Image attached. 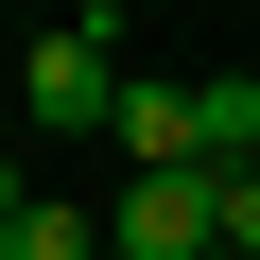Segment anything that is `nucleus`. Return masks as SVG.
<instances>
[{
  "instance_id": "obj_1",
  "label": "nucleus",
  "mask_w": 260,
  "mask_h": 260,
  "mask_svg": "<svg viewBox=\"0 0 260 260\" xmlns=\"http://www.w3.org/2000/svg\"><path fill=\"white\" fill-rule=\"evenodd\" d=\"M18 121H52V139H104V121H121V35H104V18H52V35L18 52Z\"/></svg>"
},
{
  "instance_id": "obj_2",
  "label": "nucleus",
  "mask_w": 260,
  "mask_h": 260,
  "mask_svg": "<svg viewBox=\"0 0 260 260\" xmlns=\"http://www.w3.org/2000/svg\"><path fill=\"white\" fill-rule=\"evenodd\" d=\"M104 243H121V260H208V243H225V174H121Z\"/></svg>"
},
{
  "instance_id": "obj_3",
  "label": "nucleus",
  "mask_w": 260,
  "mask_h": 260,
  "mask_svg": "<svg viewBox=\"0 0 260 260\" xmlns=\"http://www.w3.org/2000/svg\"><path fill=\"white\" fill-rule=\"evenodd\" d=\"M121 174H225V139H208V87H121Z\"/></svg>"
},
{
  "instance_id": "obj_4",
  "label": "nucleus",
  "mask_w": 260,
  "mask_h": 260,
  "mask_svg": "<svg viewBox=\"0 0 260 260\" xmlns=\"http://www.w3.org/2000/svg\"><path fill=\"white\" fill-rule=\"evenodd\" d=\"M0 260H104V208H70V191H35L18 225H0Z\"/></svg>"
},
{
  "instance_id": "obj_5",
  "label": "nucleus",
  "mask_w": 260,
  "mask_h": 260,
  "mask_svg": "<svg viewBox=\"0 0 260 260\" xmlns=\"http://www.w3.org/2000/svg\"><path fill=\"white\" fill-rule=\"evenodd\" d=\"M225 260H260V174H225Z\"/></svg>"
},
{
  "instance_id": "obj_6",
  "label": "nucleus",
  "mask_w": 260,
  "mask_h": 260,
  "mask_svg": "<svg viewBox=\"0 0 260 260\" xmlns=\"http://www.w3.org/2000/svg\"><path fill=\"white\" fill-rule=\"evenodd\" d=\"M18 208H35V174H18V156H0V225H18Z\"/></svg>"
},
{
  "instance_id": "obj_7",
  "label": "nucleus",
  "mask_w": 260,
  "mask_h": 260,
  "mask_svg": "<svg viewBox=\"0 0 260 260\" xmlns=\"http://www.w3.org/2000/svg\"><path fill=\"white\" fill-rule=\"evenodd\" d=\"M208 260H225V243H208Z\"/></svg>"
}]
</instances>
